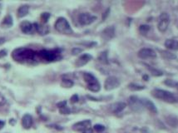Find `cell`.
Returning a JSON list of instances; mask_svg holds the SVG:
<instances>
[{"label":"cell","instance_id":"obj_1","mask_svg":"<svg viewBox=\"0 0 178 133\" xmlns=\"http://www.w3.org/2000/svg\"><path fill=\"white\" fill-rule=\"evenodd\" d=\"M38 56V53H37L35 51L27 48H17L12 53V57L13 60L21 63H33L37 60Z\"/></svg>","mask_w":178,"mask_h":133},{"label":"cell","instance_id":"obj_2","mask_svg":"<svg viewBox=\"0 0 178 133\" xmlns=\"http://www.w3.org/2000/svg\"><path fill=\"white\" fill-rule=\"evenodd\" d=\"M152 96L156 98L168 103H175L178 101L177 97L174 93L162 89H154L152 91Z\"/></svg>","mask_w":178,"mask_h":133},{"label":"cell","instance_id":"obj_3","mask_svg":"<svg viewBox=\"0 0 178 133\" xmlns=\"http://www.w3.org/2000/svg\"><path fill=\"white\" fill-rule=\"evenodd\" d=\"M38 57L46 62H54L61 58V50H46L43 49L38 53Z\"/></svg>","mask_w":178,"mask_h":133},{"label":"cell","instance_id":"obj_4","mask_svg":"<svg viewBox=\"0 0 178 133\" xmlns=\"http://www.w3.org/2000/svg\"><path fill=\"white\" fill-rule=\"evenodd\" d=\"M83 79L87 83V89L90 90L91 92H98L101 89V85L96 78L95 77L90 73H83Z\"/></svg>","mask_w":178,"mask_h":133},{"label":"cell","instance_id":"obj_5","mask_svg":"<svg viewBox=\"0 0 178 133\" xmlns=\"http://www.w3.org/2000/svg\"><path fill=\"white\" fill-rule=\"evenodd\" d=\"M55 29L57 32L63 34H71L73 33V29H71V26L67 20L64 18H59L54 24Z\"/></svg>","mask_w":178,"mask_h":133},{"label":"cell","instance_id":"obj_6","mask_svg":"<svg viewBox=\"0 0 178 133\" xmlns=\"http://www.w3.org/2000/svg\"><path fill=\"white\" fill-rule=\"evenodd\" d=\"M128 104L130 108L135 112H141L144 110L142 99H140L137 96H131L128 99Z\"/></svg>","mask_w":178,"mask_h":133},{"label":"cell","instance_id":"obj_7","mask_svg":"<svg viewBox=\"0 0 178 133\" xmlns=\"http://www.w3.org/2000/svg\"><path fill=\"white\" fill-rule=\"evenodd\" d=\"M170 23V16L167 13H162L159 16V21L157 24V29L161 32H166L168 29Z\"/></svg>","mask_w":178,"mask_h":133},{"label":"cell","instance_id":"obj_8","mask_svg":"<svg viewBox=\"0 0 178 133\" xmlns=\"http://www.w3.org/2000/svg\"><path fill=\"white\" fill-rule=\"evenodd\" d=\"M120 86V81L117 77L110 76L106 79L104 83V88L107 91H111L113 89H116Z\"/></svg>","mask_w":178,"mask_h":133},{"label":"cell","instance_id":"obj_9","mask_svg":"<svg viewBox=\"0 0 178 133\" xmlns=\"http://www.w3.org/2000/svg\"><path fill=\"white\" fill-rule=\"evenodd\" d=\"M96 19H97V17L90 14L89 13H83L78 16V22L83 26L90 25Z\"/></svg>","mask_w":178,"mask_h":133},{"label":"cell","instance_id":"obj_10","mask_svg":"<svg viewBox=\"0 0 178 133\" xmlns=\"http://www.w3.org/2000/svg\"><path fill=\"white\" fill-rule=\"evenodd\" d=\"M138 57L142 59H147V58H156V52L151 48H142L138 52Z\"/></svg>","mask_w":178,"mask_h":133},{"label":"cell","instance_id":"obj_11","mask_svg":"<svg viewBox=\"0 0 178 133\" xmlns=\"http://www.w3.org/2000/svg\"><path fill=\"white\" fill-rule=\"evenodd\" d=\"M115 36V28L113 26H109L106 28L101 33V37L105 41H110L114 38Z\"/></svg>","mask_w":178,"mask_h":133},{"label":"cell","instance_id":"obj_12","mask_svg":"<svg viewBox=\"0 0 178 133\" xmlns=\"http://www.w3.org/2000/svg\"><path fill=\"white\" fill-rule=\"evenodd\" d=\"M91 127V121L90 120H84L79 122H77L73 126V129L76 131H82L87 130Z\"/></svg>","mask_w":178,"mask_h":133},{"label":"cell","instance_id":"obj_13","mask_svg":"<svg viewBox=\"0 0 178 133\" xmlns=\"http://www.w3.org/2000/svg\"><path fill=\"white\" fill-rule=\"evenodd\" d=\"M20 28H21V30H22V32L24 33H33V32H35V25L34 24H32L31 22H29V21H23L22 22H21L20 24Z\"/></svg>","mask_w":178,"mask_h":133},{"label":"cell","instance_id":"obj_14","mask_svg":"<svg viewBox=\"0 0 178 133\" xmlns=\"http://www.w3.org/2000/svg\"><path fill=\"white\" fill-rule=\"evenodd\" d=\"M92 58V57L90 54H83L82 56H80V57H78V59L76 61L75 64H76V66H78V67H79V66H84V65H86Z\"/></svg>","mask_w":178,"mask_h":133},{"label":"cell","instance_id":"obj_15","mask_svg":"<svg viewBox=\"0 0 178 133\" xmlns=\"http://www.w3.org/2000/svg\"><path fill=\"white\" fill-rule=\"evenodd\" d=\"M22 126L24 129H29L33 126V117L31 115L25 114L22 118Z\"/></svg>","mask_w":178,"mask_h":133},{"label":"cell","instance_id":"obj_16","mask_svg":"<svg viewBox=\"0 0 178 133\" xmlns=\"http://www.w3.org/2000/svg\"><path fill=\"white\" fill-rule=\"evenodd\" d=\"M142 103L144 105V107L148 109L151 112H152L154 114L157 113V109H156V106H155V104L153 103L152 101H150L148 99L144 98L142 99Z\"/></svg>","mask_w":178,"mask_h":133},{"label":"cell","instance_id":"obj_17","mask_svg":"<svg viewBox=\"0 0 178 133\" xmlns=\"http://www.w3.org/2000/svg\"><path fill=\"white\" fill-rule=\"evenodd\" d=\"M165 47L170 50H178V41L176 39H166Z\"/></svg>","mask_w":178,"mask_h":133},{"label":"cell","instance_id":"obj_18","mask_svg":"<svg viewBox=\"0 0 178 133\" xmlns=\"http://www.w3.org/2000/svg\"><path fill=\"white\" fill-rule=\"evenodd\" d=\"M126 106H127L126 103L122 102V101L116 102V103H114V104L111 106V111H113L114 113H116V114H118L119 112H121L122 110H124Z\"/></svg>","mask_w":178,"mask_h":133},{"label":"cell","instance_id":"obj_19","mask_svg":"<svg viewBox=\"0 0 178 133\" xmlns=\"http://www.w3.org/2000/svg\"><path fill=\"white\" fill-rule=\"evenodd\" d=\"M29 12V5H22L18 9V17L19 18H23L26 15H28Z\"/></svg>","mask_w":178,"mask_h":133},{"label":"cell","instance_id":"obj_20","mask_svg":"<svg viewBox=\"0 0 178 133\" xmlns=\"http://www.w3.org/2000/svg\"><path fill=\"white\" fill-rule=\"evenodd\" d=\"M34 25H35L36 32H38L39 34L46 35V34H48V32H49V29H48V27L39 25V24H38V23H35Z\"/></svg>","mask_w":178,"mask_h":133},{"label":"cell","instance_id":"obj_21","mask_svg":"<svg viewBox=\"0 0 178 133\" xmlns=\"http://www.w3.org/2000/svg\"><path fill=\"white\" fill-rule=\"evenodd\" d=\"M12 25H13V19H12V16L9 14L3 19L2 26H4L5 28H10Z\"/></svg>","mask_w":178,"mask_h":133},{"label":"cell","instance_id":"obj_22","mask_svg":"<svg viewBox=\"0 0 178 133\" xmlns=\"http://www.w3.org/2000/svg\"><path fill=\"white\" fill-rule=\"evenodd\" d=\"M161 54H162V57H164L165 59H167V60H172V59L176 58V56L175 54L172 53L171 52H168V51H162Z\"/></svg>","mask_w":178,"mask_h":133},{"label":"cell","instance_id":"obj_23","mask_svg":"<svg viewBox=\"0 0 178 133\" xmlns=\"http://www.w3.org/2000/svg\"><path fill=\"white\" fill-rule=\"evenodd\" d=\"M128 88L132 90V91H141V90L145 89V87L142 85L137 84V83H130L128 85Z\"/></svg>","mask_w":178,"mask_h":133},{"label":"cell","instance_id":"obj_24","mask_svg":"<svg viewBox=\"0 0 178 133\" xmlns=\"http://www.w3.org/2000/svg\"><path fill=\"white\" fill-rule=\"evenodd\" d=\"M99 62H101L102 63H108V52L105 51V52H102V53L99 55L98 57Z\"/></svg>","mask_w":178,"mask_h":133},{"label":"cell","instance_id":"obj_25","mask_svg":"<svg viewBox=\"0 0 178 133\" xmlns=\"http://www.w3.org/2000/svg\"><path fill=\"white\" fill-rule=\"evenodd\" d=\"M61 85L63 86V87H72L73 85H74V83H73V81L70 79H63L62 81V83H61Z\"/></svg>","mask_w":178,"mask_h":133},{"label":"cell","instance_id":"obj_26","mask_svg":"<svg viewBox=\"0 0 178 133\" xmlns=\"http://www.w3.org/2000/svg\"><path fill=\"white\" fill-rule=\"evenodd\" d=\"M146 66H147V68L149 69V71L151 72V73L152 74L153 76L160 77L163 75V73L161 72V71H159V70L155 69V68H152V67H150V66H148V65H146Z\"/></svg>","mask_w":178,"mask_h":133},{"label":"cell","instance_id":"obj_27","mask_svg":"<svg viewBox=\"0 0 178 133\" xmlns=\"http://www.w3.org/2000/svg\"><path fill=\"white\" fill-rule=\"evenodd\" d=\"M150 30V26L146 25V24H142V25L140 26L139 28V31L142 35H146L147 32H149Z\"/></svg>","mask_w":178,"mask_h":133},{"label":"cell","instance_id":"obj_28","mask_svg":"<svg viewBox=\"0 0 178 133\" xmlns=\"http://www.w3.org/2000/svg\"><path fill=\"white\" fill-rule=\"evenodd\" d=\"M93 128L98 132H102L103 131L105 130V127L102 126V125H100V124H96L95 126L93 127Z\"/></svg>","mask_w":178,"mask_h":133},{"label":"cell","instance_id":"obj_29","mask_svg":"<svg viewBox=\"0 0 178 133\" xmlns=\"http://www.w3.org/2000/svg\"><path fill=\"white\" fill-rule=\"evenodd\" d=\"M59 111H60V113H62V114H70L71 110L67 107V106H65V107L59 108Z\"/></svg>","mask_w":178,"mask_h":133},{"label":"cell","instance_id":"obj_30","mask_svg":"<svg viewBox=\"0 0 178 133\" xmlns=\"http://www.w3.org/2000/svg\"><path fill=\"white\" fill-rule=\"evenodd\" d=\"M49 17H50V13H43L41 15V19L43 20V22H48V19H49Z\"/></svg>","mask_w":178,"mask_h":133},{"label":"cell","instance_id":"obj_31","mask_svg":"<svg viewBox=\"0 0 178 133\" xmlns=\"http://www.w3.org/2000/svg\"><path fill=\"white\" fill-rule=\"evenodd\" d=\"M83 52V49H81L79 48H75L72 50V54L73 55H77V54L81 53Z\"/></svg>","mask_w":178,"mask_h":133},{"label":"cell","instance_id":"obj_32","mask_svg":"<svg viewBox=\"0 0 178 133\" xmlns=\"http://www.w3.org/2000/svg\"><path fill=\"white\" fill-rule=\"evenodd\" d=\"M165 84L166 85L169 86V87H175L176 86V83L175 82H173L172 80H166L165 81Z\"/></svg>","mask_w":178,"mask_h":133},{"label":"cell","instance_id":"obj_33","mask_svg":"<svg viewBox=\"0 0 178 133\" xmlns=\"http://www.w3.org/2000/svg\"><path fill=\"white\" fill-rule=\"evenodd\" d=\"M78 101V97H77V95H73L72 97H71V102L72 103H76V102H77Z\"/></svg>","mask_w":178,"mask_h":133},{"label":"cell","instance_id":"obj_34","mask_svg":"<svg viewBox=\"0 0 178 133\" xmlns=\"http://www.w3.org/2000/svg\"><path fill=\"white\" fill-rule=\"evenodd\" d=\"M65 106H67V101H61L59 103H57V107H58V108L63 107H65Z\"/></svg>","mask_w":178,"mask_h":133},{"label":"cell","instance_id":"obj_35","mask_svg":"<svg viewBox=\"0 0 178 133\" xmlns=\"http://www.w3.org/2000/svg\"><path fill=\"white\" fill-rule=\"evenodd\" d=\"M7 55V51L5 49H3V50L0 51V58L2 57H4Z\"/></svg>","mask_w":178,"mask_h":133},{"label":"cell","instance_id":"obj_36","mask_svg":"<svg viewBox=\"0 0 178 133\" xmlns=\"http://www.w3.org/2000/svg\"><path fill=\"white\" fill-rule=\"evenodd\" d=\"M141 133H150V131L147 127H142L141 129Z\"/></svg>","mask_w":178,"mask_h":133},{"label":"cell","instance_id":"obj_37","mask_svg":"<svg viewBox=\"0 0 178 133\" xmlns=\"http://www.w3.org/2000/svg\"><path fill=\"white\" fill-rule=\"evenodd\" d=\"M82 133H93V130H92V128L90 127V128H88V129H87V130L83 131Z\"/></svg>","mask_w":178,"mask_h":133},{"label":"cell","instance_id":"obj_38","mask_svg":"<svg viewBox=\"0 0 178 133\" xmlns=\"http://www.w3.org/2000/svg\"><path fill=\"white\" fill-rule=\"evenodd\" d=\"M109 9H108V10H107V11H106L105 13H104V14H103V16H102V19H103V20H104V19H106V16H108V13H109Z\"/></svg>","mask_w":178,"mask_h":133},{"label":"cell","instance_id":"obj_39","mask_svg":"<svg viewBox=\"0 0 178 133\" xmlns=\"http://www.w3.org/2000/svg\"><path fill=\"white\" fill-rule=\"evenodd\" d=\"M5 42H6V39H5V38H0V45L3 44Z\"/></svg>","mask_w":178,"mask_h":133},{"label":"cell","instance_id":"obj_40","mask_svg":"<svg viewBox=\"0 0 178 133\" xmlns=\"http://www.w3.org/2000/svg\"><path fill=\"white\" fill-rule=\"evenodd\" d=\"M4 125H5V122L3 121H1L0 120V130L3 128V127H4Z\"/></svg>","mask_w":178,"mask_h":133},{"label":"cell","instance_id":"obj_41","mask_svg":"<svg viewBox=\"0 0 178 133\" xmlns=\"http://www.w3.org/2000/svg\"><path fill=\"white\" fill-rule=\"evenodd\" d=\"M143 79H145V81H148V77L146 76V75H145V76L142 77Z\"/></svg>","mask_w":178,"mask_h":133},{"label":"cell","instance_id":"obj_42","mask_svg":"<svg viewBox=\"0 0 178 133\" xmlns=\"http://www.w3.org/2000/svg\"><path fill=\"white\" fill-rule=\"evenodd\" d=\"M176 87V88H177V90H178V83H176V86H175Z\"/></svg>","mask_w":178,"mask_h":133},{"label":"cell","instance_id":"obj_43","mask_svg":"<svg viewBox=\"0 0 178 133\" xmlns=\"http://www.w3.org/2000/svg\"><path fill=\"white\" fill-rule=\"evenodd\" d=\"M0 5H1V4H0Z\"/></svg>","mask_w":178,"mask_h":133}]
</instances>
